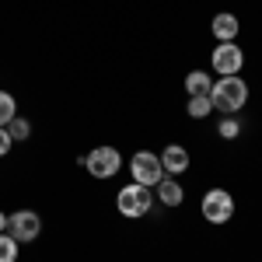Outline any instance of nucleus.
Wrapping results in <instances>:
<instances>
[{
	"label": "nucleus",
	"mask_w": 262,
	"mask_h": 262,
	"mask_svg": "<svg viewBox=\"0 0 262 262\" xmlns=\"http://www.w3.org/2000/svg\"><path fill=\"white\" fill-rule=\"evenodd\" d=\"M203 217L210 224H227L234 217V196L227 192V189H210L206 196H203Z\"/></svg>",
	"instance_id": "5"
},
{
	"label": "nucleus",
	"mask_w": 262,
	"mask_h": 262,
	"mask_svg": "<svg viewBox=\"0 0 262 262\" xmlns=\"http://www.w3.org/2000/svg\"><path fill=\"white\" fill-rule=\"evenodd\" d=\"M129 171H133V182H137V185H147V189H154V185L164 179L161 158L150 154V150H137L133 161H129Z\"/></svg>",
	"instance_id": "3"
},
{
	"label": "nucleus",
	"mask_w": 262,
	"mask_h": 262,
	"mask_svg": "<svg viewBox=\"0 0 262 262\" xmlns=\"http://www.w3.org/2000/svg\"><path fill=\"white\" fill-rule=\"evenodd\" d=\"M0 262H18V242L7 231L0 234Z\"/></svg>",
	"instance_id": "15"
},
{
	"label": "nucleus",
	"mask_w": 262,
	"mask_h": 262,
	"mask_svg": "<svg viewBox=\"0 0 262 262\" xmlns=\"http://www.w3.org/2000/svg\"><path fill=\"white\" fill-rule=\"evenodd\" d=\"M158 158H161V168L168 171V175H182V171L189 168V150L179 147V143H168Z\"/></svg>",
	"instance_id": "8"
},
{
	"label": "nucleus",
	"mask_w": 262,
	"mask_h": 262,
	"mask_svg": "<svg viewBox=\"0 0 262 262\" xmlns=\"http://www.w3.org/2000/svg\"><path fill=\"white\" fill-rule=\"evenodd\" d=\"M11 147H14V140H11V133H7V126H0V158H4V154H7Z\"/></svg>",
	"instance_id": "17"
},
{
	"label": "nucleus",
	"mask_w": 262,
	"mask_h": 262,
	"mask_svg": "<svg viewBox=\"0 0 262 262\" xmlns=\"http://www.w3.org/2000/svg\"><path fill=\"white\" fill-rule=\"evenodd\" d=\"M210 28H213L217 42H234V35H238V18L234 14H217Z\"/></svg>",
	"instance_id": "10"
},
{
	"label": "nucleus",
	"mask_w": 262,
	"mask_h": 262,
	"mask_svg": "<svg viewBox=\"0 0 262 262\" xmlns=\"http://www.w3.org/2000/svg\"><path fill=\"white\" fill-rule=\"evenodd\" d=\"M210 101H213L217 112L234 116L245 101H248V84H245L238 74H234V77H221V81H213V88H210Z\"/></svg>",
	"instance_id": "1"
},
{
	"label": "nucleus",
	"mask_w": 262,
	"mask_h": 262,
	"mask_svg": "<svg viewBox=\"0 0 262 262\" xmlns=\"http://www.w3.org/2000/svg\"><path fill=\"white\" fill-rule=\"evenodd\" d=\"M217 133H221L224 140H234V137L242 133V122L234 119V116H224V119H221V126H217Z\"/></svg>",
	"instance_id": "16"
},
{
	"label": "nucleus",
	"mask_w": 262,
	"mask_h": 262,
	"mask_svg": "<svg viewBox=\"0 0 262 262\" xmlns=\"http://www.w3.org/2000/svg\"><path fill=\"white\" fill-rule=\"evenodd\" d=\"M7 133H11V140H28V137H32V122L14 116V119L7 122Z\"/></svg>",
	"instance_id": "13"
},
{
	"label": "nucleus",
	"mask_w": 262,
	"mask_h": 262,
	"mask_svg": "<svg viewBox=\"0 0 262 262\" xmlns=\"http://www.w3.org/2000/svg\"><path fill=\"white\" fill-rule=\"evenodd\" d=\"M4 231H7V213L0 210V234H4Z\"/></svg>",
	"instance_id": "18"
},
{
	"label": "nucleus",
	"mask_w": 262,
	"mask_h": 262,
	"mask_svg": "<svg viewBox=\"0 0 262 262\" xmlns=\"http://www.w3.org/2000/svg\"><path fill=\"white\" fill-rule=\"evenodd\" d=\"M39 231H42V221H39V213H35V210H18V213H11V217H7V234H11L18 245L35 242V238H39Z\"/></svg>",
	"instance_id": "6"
},
{
	"label": "nucleus",
	"mask_w": 262,
	"mask_h": 262,
	"mask_svg": "<svg viewBox=\"0 0 262 262\" xmlns=\"http://www.w3.org/2000/svg\"><path fill=\"white\" fill-rule=\"evenodd\" d=\"M210 88H213V81H210L203 70H192V74L185 77V91H189V98H192V95H210Z\"/></svg>",
	"instance_id": "11"
},
{
	"label": "nucleus",
	"mask_w": 262,
	"mask_h": 262,
	"mask_svg": "<svg viewBox=\"0 0 262 262\" xmlns=\"http://www.w3.org/2000/svg\"><path fill=\"white\" fill-rule=\"evenodd\" d=\"M150 203H154V192H150L147 185H137V182H129L126 189H119V196H116V206H119V213H122V217H129V221H137V217H147Z\"/></svg>",
	"instance_id": "2"
},
{
	"label": "nucleus",
	"mask_w": 262,
	"mask_h": 262,
	"mask_svg": "<svg viewBox=\"0 0 262 262\" xmlns=\"http://www.w3.org/2000/svg\"><path fill=\"white\" fill-rule=\"evenodd\" d=\"M154 189H158V200L164 206H182V200H185V192H182V185L175 179H161Z\"/></svg>",
	"instance_id": "9"
},
{
	"label": "nucleus",
	"mask_w": 262,
	"mask_h": 262,
	"mask_svg": "<svg viewBox=\"0 0 262 262\" xmlns=\"http://www.w3.org/2000/svg\"><path fill=\"white\" fill-rule=\"evenodd\" d=\"M210 63H213V70H217L221 77H234V74L245 67V53L234 46V42H221V46L213 49Z\"/></svg>",
	"instance_id": "7"
},
{
	"label": "nucleus",
	"mask_w": 262,
	"mask_h": 262,
	"mask_svg": "<svg viewBox=\"0 0 262 262\" xmlns=\"http://www.w3.org/2000/svg\"><path fill=\"white\" fill-rule=\"evenodd\" d=\"M18 116V105H14V95H7V91H0V126H7V122Z\"/></svg>",
	"instance_id": "14"
},
{
	"label": "nucleus",
	"mask_w": 262,
	"mask_h": 262,
	"mask_svg": "<svg viewBox=\"0 0 262 262\" xmlns=\"http://www.w3.org/2000/svg\"><path fill=\"white\" fill-rule=\"evenodd\" d=\"M81 164L88 168V175H95V179H112L122 168V158L116 147H95L88 158H81Z\"/></svg>",
	"instance_id": "4"
},
{
	"label": "nucleus",
	"mask_w": 262,
	"mask_h": 262,
	"mask_svg": "<svg viewBox=\"0 0 262 262\" xmlns=\"http://www.w3.org/2000/svg\"><path fill=\"white\" fill-rule=\"evenodd\" d=\"M185 108H189V116H192V119H206V116L213 112V101H210V95H192Z\"/></svg>",
	"instance_id": "12"
}]
</instances>
